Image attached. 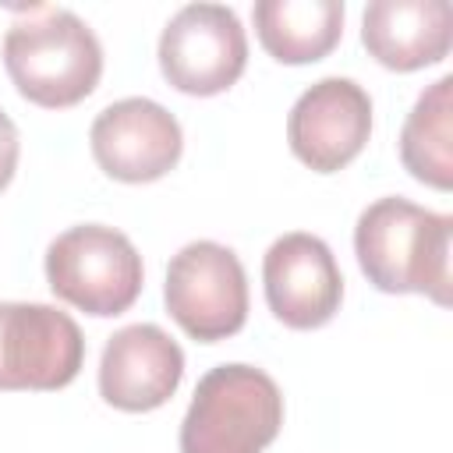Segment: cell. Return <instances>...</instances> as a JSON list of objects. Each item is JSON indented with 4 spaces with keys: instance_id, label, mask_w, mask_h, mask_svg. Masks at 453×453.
<instances>
[{
    "instance_id": "1",
    "label": "cell",
    "mask_w": 453,
    "mask_h": 453,
    "mask_svg": "<svg viewBox=\"0 0 453 453\" xmlns=\"http://www.w3.org/2000/svg\"><path fill=\"white\" fill-rule=\"evenodd\" d=\"M449 237L453 216L389 195L357 216L354 255L379 290L428 294L435 304H449Z\"/></svg>"
},
{
    "instance_id": "2",
    "label": "cell",
    "mask_w": 453,
    "mask_h": 453,
    "mask_svg": "<svg viewBox=\"0 0 453 453\" xmlns=\"http://www.w3.org/2000/svg\"><path fill=\"white\" fill-rule=\"evenodd\" d=\"M4 67L35 106H74L103 74L96 32L67 7H32L4 35Z\"/></svg>"
},
{
    "instance_id": "3",
    "label": "cell",
    "mask_w": 453,
    "mask_h": 453,
    "mask_svg": "<svg viewBox=\"0 0 453 453\" xmlns=\"http://www.w3.org/2000/svg\"><path fill=\"white\" fill-rule=\"evenodd\" d=\"M283 425V393L255 365L209 368L180 421V453H262Z\"/></svg>"
},
{
    "instance_id": "4",
    "label": "cell",
    "mask_w": 453,
    "mask_h": 453,
    "mask_svg": "<svg viewBox=\"0 0 453 453\" xmlns=\"http://www.w3.org/2000/svg\"><path fill=\"white\" fill-rule=\"evenodd\" d=\"M46 280L60 301L88 315H120L138 301L145 269L127 234L81 223L46 248Z\"/></svg>"
},
{
    "instance_id": "5",
    "label": "cell",
    "mask_w": 453,
    "mask_h": 453,
    "mask_svg": "<svg viewBox=\"0 0 453 453\" xmlns=\"http://www.w3.org/2000/svg\"><path fill=\"white\" fill-rule=\"evenodd\" d=\"M163 301L173 322L198 343L226 340L248 319L244 265L226 244L191 241L166 265Z\"/></svg>"
},
{
    "instance_id": "6",
    "label": "cell",
    "mask_w": 453,
    "mask_h": 453,
    "mask_svg": "<svg viewBox=\"0 0 453 453\" xmlns=\"http://www.w3.org/2000/svg\"><path fill=\"white\" fill-rule=\"evenodd\" d=\"M248 64V35L226 4H184L159 35L163 78L188 96L230 88Z\"/></svg>"
},
{
    "instance_id": "7",
    "label": "cell",
    "mask_w": 453,
    "mask_h": 453,
    "mask_svg": "<svg viewBox=\"0 0 453 453\" xmlns=\"http://www.w3.org/2000/svg\"><path fill=\"white\" fill-rule=\"evenodd\" d=\"M85 361L78 322L39 301H0V389H60Z\"/></svg>"
},
{
    "instance_id": "8",
    "label": "cell",
    "mask_w": 453,
    "mask_h": 453,
    "mask_svg": "<svg viewBox=\"0 0 453 453\" xmlns=\"http://www.w3.org/2000/svg\"><path fill=\"white\" fill-rule=\"evenodd\" d=\"M372 134V99L354 78H319L308 85L287 117V142L294 156L319 170H343Z\"/></svg>"
},
{
    "instance_id": "9",
    "label": "cell",
    "mask_w": 453,
    "mask_h": 453,
    "mask_svg": "<svg viewBox=\"0 0 453 453\" xmlns=\"http://www.w3.org/2000/svg\"><path fill=\"white\" fill-rule=\"evenodd\" d=\"M88 142L96 163L113 180L127 184H145L170 173L184 149L177 117L145 96H127L99 110Z\"/></svg>"
},
{
    "instance_id": "10",
    "label": "cell",
    "mask_w": 453,
    "mask_h": 453,
    "mask_svg": "<svg viewBox=\"0 0 453 453\" xmlns=\"http://www.w3.org/2000/svg\"><path fill=\"white\" fill-rule=\"evenodd\" d=\"M262 283L269 311L290 329H319L340 311L343 276L329 244L315 234L276 237L262 258Z\"/></svg>"
},
{
    "instance_id": "11",
    "label": "cell",
    "mask_w": 453,
    "mask_h": 453,
    "mask_svg": "<svg viewBox=\"0 0 453 453\" xmlns=\"http://www.w3.org/2000/svg\"><path fill=\"white\" fill-rule=\"evenodd\" d=\"M184 375V350L156 322H134L117 329L99 357V393L117 411L163 407Z\"/></svg>"
},
{
    "instance_id": "12",
    "label": "cell",
    "mask_w": 453,
    "mask_h": 453,
    "mask_svg": "<svg viewBox=\"0 0 453 453\" xmlns=\"http://www.w3.org/2000/svg\"><path fill=\"white\" fill-rule=\"evenodd\" d=\"M361 42L389 71L439 64L453 42L446 0H372L361 18Z\"/></svg>"
},
{
    "instance_id": "13",
    "label": "cell",
    "mask_w": 453,
    "mask_h": 453,
    "mask_svg": "<svg viewBox=\"0 0 453 453\" xmlns=\"http://www.w3.org/2000/svg\"><path fill=\"white\" fill-rule=\"evenodd\" d=\"M251 18L258 42L280 64L322 60L343 32L340 0H258Z\"/></svg>"
},
{
    "instance_id": "14",
    "label": "cell",
    "mask_w": 453,
    "mask_h": 453,
    "mask_svg": "<svg viewBox=\"0 0 453 453\" xmlns=\"http://www.w3.org/2000/svg\"><path fill=\"white\" fill-rule=\"evenodd\" d=\"M400 159L407 173L428 188H453V74L432 81L400 131Z\"/></svg>"
},
{
    "instance_id": "15",
    "label": "cell",
    "mask_w": 453,
    "mask_h": 453,
    "mask_svg": "<svg viewBox=\"0 0 453 453\" xmlns=\"http://www.w3.org/2000/svg\"><path fill=\"white\" fill-rule=\"evenodd\" d=\"M18 152H21V142H18V127L14 120L0 110V191L11 184L14 177V166H18Z\"/></svg>"
}]
</instances>
